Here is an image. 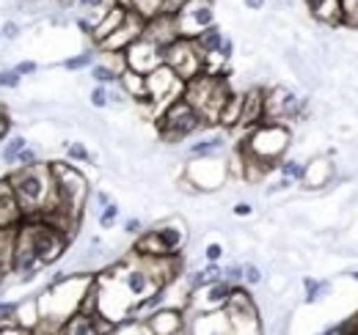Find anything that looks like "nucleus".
I'll use <instances>...</instances> for the list:
<instances>
[{
    "label": "nucleus",
    "mask_w": 358,
    "mask_h": 335,
    "mask_svg": "<svg viewBox=\"0 0 358 335\" xmlns=\"http://www.w3.org/2000/svg\"><path fill=\"white\" fill-rule=\"evenodd\" d=\"M8 184L14 187V195L22 207L25 217H39L42 211L52 207L55 190H52V170L50 163H36V165L20 168L6 176Z\"/></svg>",
    "instance_id": "1"
},
{
    "label": "nucleus",
    "mask_w": 358,
    "mask_h": 335,
    "mask_svg": "<svg viewBox=\"0 0 358 335\" xmlns=\"http://www.w3.org/2000/svg\"><path fill=\"white\" fill-rule=\"evenodd\" d=\"M229 96H231V85L226 83L224 75H207V72H201L199 77L187 80L185 91H182V99L190 102L201 113L207 126L218 124V116H221Z\"/></svg>",
    "instance_id": "2"
},
{
    "label": "nucleus",
    "mask_w": 358,
    "mask_h": 335,
    "mask_svg": "<svg viewBox=\"0 0 358 335\" xmlns=\"http://www.w3.org/2000/svg\"><path fill=\"white\" fill-rule=\"evenodd\" d=\"M50 170H52V190H55V198H52L50 209H61L75 214V217H83V209L89 204L91 193L89 179L69 163H50Z\"/></svg>",
    "instance_id": "3"
},
{
    "label": "nucleus",
    "mask_w": 358,
    "mask_h": 335,
    "mask_svg": "<svg viewBox=\"0 0 358 335\" xmlns=\"http://www.w3.org/2000/svg\"><path fill=\"white\" fill-rule=\"evenodd\" d=\"M289 129L281 124H259L254 126L248 135H245V140L240 143V151H243V157H251V160H257V163H265L268 168H275L281 160H284V151L289 149Z\"/></svg>",
    "instance_id": "4"
},
{
    "label": "nucleus",
    "mask_w": 358,
    "mask_h": 335,
    "mask_svg": "<svg viewBox=\"0 0 358 335\" xmlns=\"http://www.w3.org/2000/svg\"><path fill=\"white\" fill-rule=\"evenodd\" d=\"M207 121L201 119V113L185 102L179 96L177 102H171L160 116H157V129H160V137L166 143H179V140H187L190 135H196L199 129H204Z\"/></svg>",
    "instance_id": "5"
},
{
    "label": "nucleus",
    "mask_w": 358,
    "mask_h": 335,
    "mask_svg": "<svg viewBox=\"0 0 358 335\" xmlns=\"http://www.w3.org/2000/svg\"><path fill=\"white\" fill-rule=\"evenodd\" d=\"M163 64L177 75L182 83H187V80H193V77H199L204 72V52L199 50V44L193 39L179 36L177 42L166 47Z\"/></svg>",
    "instance_id": "6"
},
{
    "label": "nucleus",
    "mask_w": 358,
    "mask_h": 335,
    "mask_svg": "<svg viewBox=\"0 0 358 335\" xmlns=\"http://www.w3.org/2000/svg\"><path fill=\"white\" fill-rule=\"evenodd\" d=\"M146 88H149V102L146 105L160 116L171 102H177L179 96H182L185 83L163 64V66H157L155 72L146 75Z\"/></svg>",
    "instance_id": "7"
},
{
    "label": "nucleus",
    "mask_w": 358,
    "mask_h": 335,
    "mask_svg": "<svg viewBox=\"0 0 358 335\" xmlns=\"http://www.w3.org/2000/svg\"><path fill=\"white\" fill-rule=\"evenodd\" d=\"M174 17H177L179 36H185V39H196L207 28L218 25L215 22V0H187Z\"/></svg>",
    "instance_id": "8"
},
{
    "label": "nucleus",
    "mask_w": 358,
    "mask_h": 335,
    "mask_svg": "<svg viewBox=\"0 0 358 335\" xmlns=\"http://www.w3.org/2000/svg\"><path fill=\"white\" fill-rule=\"evenodd\" d=\"M185 173H187L185 179H187L199 193H204V190H218L226 181V176H229L226 163L215 160V154H213V157H190Z\"/></svg>",
    "instance_id": "9"
},
{
    "label": "nucleus",
    "mask_w": 358,
    "mask_h": 335,
    "mask_svg": "<svg viewBox=\"0 0 358 335\" xmlns=\"http://www.w3.org/2000/svg\"><path fill=\"white\" fill-rule=\"evenodd\" d=\"M163 58H166V50L160 44L149 42V39H135L127 50H124V61H127V69H133L138 75H149L155 72L157 66H163Z\"/></svg>",
    "instance_id": "10"
},
{
    "label": "nucleus",
    "mask_w": 358,
    "mask_h": 335,
    "mask_svg": "<svg viewBox=\"0 0 358 335\" xmlns=\"http://www.w3.org/2000/svg\"><path fill=\"white\" fill-rule=\"evenodd\" d=\"M143 25H146V20L143 17H138L135 11L127 8V17L122 20V25L105 39V42L96 44V50H110V52H124L135 39H141V34H143Z\"/></svg>",
    "instance_id": "11"
},
{
    "label": "nucleus",
    "mask_w": 358,
    "mask_h": 335,
    "mask_svg": "<svg viewBox=\"0 0 358 335\" xmlns=\"http://www.w3.org/2000/svg\"><path fill=\"white\" fill-rule=\"evenodd\" d=\"M113 330H116V325L108 322L105 316L89 313V311H78L64 322L58 335H110Z\"/></svg>",
    "instance_id": "12"
},
{
    "label": "nucleus",
    "mask_w": 358,
    "mask_h": 335,
    "mask_svg": "<svg viewBox=\"0 0 358 335\" xmlns=\"http://www.w3.org/2000/svg\"><path fill=\"white\" fill-rule=\"evenodd\" d=\"M141 36H143V39H149V42L160 44V47L166 50L169 44H174L179 39L177 17H174V14H157V17L146 20V25H143V34H141Z\"/></svg>",
    "instance_id": "13"
},
{
    "label": "nucleus",
    "mask_w": 358,
    "mask_h": 335,
    "mask_svg": "<svg viewBox=\"0 0 358 335\" xmlns=\"http://www.w3.org/2000/svg\"><path fill=\"white\" fill-rule=\"evenodd\" d=\"M149 335H179L185 330V316L179 308H157L149 322H146Z\"/></svg>",
    "instance_id": "14"
},
{
    "label": "nucleus",
    "mask_w": 358,
    "mask_h": 335,
    "mask_svg": "<svg viewBox=\"0 0 358 335\" xmlns=\"http://www.w3.org/2000/svg\"><path fill=\"white\" fill-rule=\"evenodd\" d=\"M265 121V88L259 85H251L245 94H243V116H240V126H259Z\"/></svg>",
    "instance_id": "15"
},
{
    "label": "nucleus",
    "mask_w": 358,
    "mask_h": 335,
    "mask_svg": "<svg viewBox=\"0 0 358 335\" xmlns=\"http://www.w3.org/2000/svg\"><path fill=\"white\" fill-rule=\"evenodd\" d=\"M22 220H25V214L14 195V187L8 184V179H0V228L20 225Z\"/></svg>",
    "instance_id": "16"
},
{
    "label": "nucleus",
    "mask_w": 358,
    "mask_h": 335,
    "mask_svg": "<svg viewBox=\"0 0 358 335\" xmlns=\"http://www.w3.org/2000/svg\"><path fill=\"white\" fill-rule=\"evenodd\" d=\"M303 6L312 14L314 22H320V25H339V22H345L342 0H303Z\"/></svg>",
    "instance_id": "17"
},
{
    "label": "nucleus",
    "mask_w": 358,
    "mask_h": 335,
    "mask_svg": "<svg viewBox=\"0 0 358 335\" xmlns=\"http://www.w3.org/2000/svg\"><path fill=\"white\" fill-rule=\"evenodd\" d=\"M334 176V165L328 157H314L303 168V187L317 190V187H325V181Z\"/></svg>",
    "instance_id": "18"
},
{
    "label": "nucleus",
    "mask_w": 358,
    "mask_h": 335,
    "mask_svg": "<svg viewBox=\"0 0 358 335\" xmlns=\"http://www.w3.org/2000/svg\"><path fill=\"white\" fill-rule=\"evenodd\" d=\"M124 17H127V6L116 3V6H113V8H110V11L96 22V31H94V36H91V39H94L96 44L105 42V39H108L119 25H122V20H124Z\"/></svg>",
    "instance_id": "19"
},
{
    "label": "nucleus",
    "mask_w": 358,
    "mask_h": 335,
    "mask_svg": "<svg viewBox=\"0 0 358 335\" xmlns=\"http://www.w3.org/2000/svg\"><path fill=\"white\" fill-rule=\"evenodd\" d=\"M119 85L122 91L135 99V102H149V88H146V75H138L133 69H124L122 77H119Z\"/></svg>",
    "instance_id": "20"
},
{
    "label": "nucleus",
    "mask_w": 358,
    "mask_h": 335,
    "mask_svg": "<svg viewBox=\"0 0 358 335\" xmlns=\"http://www.w3.org/2000/svg\"><path fill=\"white\" fill-rule=\"evenodd\" d=\"M14 245H17V225H11V228H0V278H3L6 272H11Z\"/></svg>",
    "instance_id": "21"
},
{
    "label": "nucleus",
    "mask_w": 358,
    "mask_h": 335,
    "mask_svg": "<svg viewBox=\"0 0 358 335\" xmlns=\"http://www.w3.org/2000/svg\"><path fill=\"white\" fill-rule=\"evenodd\" d=\"M240 116H243V94H234L226 99L224 110L218 116V124L221 126H240Z\"/></svg>",
    "instance_id": "22"
},
{
    "label": "nucleus",
    "mask_w": 358,
    "mask_h": 335,
    "mask_svg": "<svg viewBox=\"0 0 358 335\" xmlns=\"http://www.w3.org/2000/svg\"><path fill=\"white\" fill-rule=\"evenodd\" d=\"M119 0H75V8H80V14H86L89 20L99 22Z\"/></svg>",
    "instance_id": "23"
},
{
    "label": "nucleus",
    "mask_w": 358,
    "mask_h": 335,
    "mask_svg": "<svg viewBox=\"0 0 358 335\" xmlns=\"http://www.w3.org/2000/svg\"><path fill=\"white\" fill-rule=\"evenodd\" d=\"M224 36H226L224 31H221L218 25H213V28H207L204 34H199L193 42L199 44V50H201V52H204V58H207V55H213V52H218V50H221Z\"/></svg>",
    "instance_id": "24"
},
{
    "label": "nucleus",
    "mask_w": 358,
    "mask_h": 335,
    "mask_svg": "<svg viewBox=\"0 0 358 335\" xmlns=\"http://www.w3.org/2000/svg\"><path fill=\"white\" fill-rule=\"evenodd\" d=\"M119 3H122V6H127L130 11H135L138 17L152 20V17L163 14V3H166V0H119Z\"/></svg>",
    "instance_id": "25"
},
{
    "label": "nucleus",
    "mask_w": 358,
    "mask_h": 335,
    "mask_svg": "<svg viewBox=\"0 0 358 335\" xmlns=\"http://www.w3.org/2000/svg\"><path fill=\"white\" fill-rule=\"evenodd\" d=\"M224 149V137L221 135H213V137H204V140H196L190 146V157H213L215 151Z\"/></svg>",
    "instance_id": "26"
},
{
    "label": "nucleus",
    "mask_w": 358,
    "mask_h": 335,
    "mask_svg": "<svg viewBox=\"0 0 358 335\" xmlns=\"http://www.w3.org/2000/svg\"><path fill=\"white\" fill-rule=\"evenodd\" d=\"M91 77H94V83H99V85H113V83H119V72L116 69H110L105 61H94L91 64Z\"/></svg>",
    "instance_id": "27"
},
{
    "label": "nucleus",
    "mask_w": 358,
    "mask_h": 335,
    "mask_svg": "<svg viewBox=\"0 0 358 335\" xmlns=\"http://www.w3.org/2000/svg\"><path fill=\"white\" fill-rule=\"evenodd\" d=\"M25 146H28V143H25V137H20V135L8 137V143L3 146V154H0V160H3L6 165H17V154H20Z\"/></svg>",
    "instance_id": "28"
},
{
    "label": "nucleus",
    "mask_w": 358,
    "mask_h": 335,
    "mask_svg": "<svg viewBox=\"0 0 358 335\" xmlns=\"http://www.w3.org/2000/svg\"><path fill=\"white\" fill-rule=\"evenodd\" d=\"M94 58H96V52H94V50H83V52H78V55L66 58V61H64V69H69V72L86 69V66H91V64H94Z\"/></svg>",
    "instance_id": "29"
},
{
    "label": "nucleus",
    "mask_w": 358,
    "mask_h": 335,
    "mask_svg": "<svg viewBox=\"0 0 358 335\" xmlns=\"http://www.w3.org/2000/svg\"><path fill=\"white\" fill-rule=\"evenodd\" d=\"M278 168H281V176H284V179H289V181H303V168H306V163H298V160H281Z\"/></svg>",
    "instance_id": "30"
},
{
    "label": "nucleus",
    "mask_w": 358,
    "mask_h": 335,
    "mask_svg": "<svg viewBox=\"0 0 358 335\" xmlns=\"http://www.w3.org/2000/svg\"><path fill=\"white\" fill-rule=\"evenodd\" d=\"M66 160L69 163H94V157H91V151L83 146V143H66Z\"/></svg>",
    "instance_id": "31"
},
{
    "label": "nucleus",
    "mask_w": 358,
    "mask_h": 335,
    "mask_svg": "<svg viewBox=\"0 0 358 335\" xmlns=\"http://www.w3.org/2000/svg\"><path fill=\"white\" fill-rule=\"evenodd\" d=\"M89 102L96 107V110H102V107H108L110 102H108V85H94L91 88V94H89Z\"/></svg>",
    "instance_id": "32"
},
{
    "label": "nucleus",
    "mask_w": 358,
    "mask_h": 335,
    "mask_svg": "<svg viewBox=\"0 0 358 335\" xmlns=\"http://www.w3.org/2000/svg\"><path fill=\"white\" fill-rule=\"evenodd\" d=\"M36 163H42V160H39V149H36V146H25V149L17 154V165L20 168L36 165Z\"/></svg>",
    "instance_id": "33"
},
{
    "label": "nucleus",
    "mask_w": 358,
    "mask_h": 335,
    "mask_svg": "<svg viewBox=\"0 0 358 335\" xmlns=\"http://www.w3.org/2000/svg\"><path fill=\"white\" fill-rule=\"evenodd\" d=\"M243 283L245 286H259L262 283V269L257 264H243Z\"/></svg>",
    "instance_id": "34"
},
{
    "label": "nucleus",
    "mask_w": 358,
    "mask_h": 335,
    "mask_svg": "<svg viewBox=\"0 0 358 335\" xmlns=\"http://www.w3.org/2000/svg\"><path fill=\"white\" fill-rule=\"evenodd\" d=\"M116 217H119V207L116 204H108L105 209H99V228H113L116 225Z\"/></svg>",
    "instance_id": "35"
},
{
    "label": "nucleus",
    "mask_w": 358,
    "mask_h": 335,
    "mask_svg": "<svg viewBox=\"0 0 358 335\" xmlns=\"http://www.w3.org/2000/svg\"><path fill=\"white\" fill-rule=\"evenodd\" d=\"M20 75H17V69H0V88H20Z\"/></svg>",
    "instance_id": "36"
},
{
    "label": "nucleus",
    "mask_w": 358,
    "mask_h": 335,
    "mask_svg": "<svg viewBox=\"0 0 358 335\" xmlns=\"http://www.w3.org/2000/svg\"><path fill=\"white\" fill-rule=\"evenodd\" d=\"M224 281H229L231 286H243V264H229L224 269Z\"/></svg>",
    "instance_id": "37"
},
{
    "label": "nucleus",
    "mask_w": 358,
    "mask_h": 335,
    "mask_svg": "<svg viewBox=\"0 0 358 335\" xmlns=\"http://www.w3.org/2000/svg\"><path fill=\"white\" fill-rule=\"evenodd\" d=\"M20 22L17 20H3V25H0V34H3V39H17L20 36Z\"/></svg>",
    "instance_id": "38"
},
{
    "label": "nucleus",
    "mask_w": 358,
    "mask_h": 335,
    "mask_svg": "<svg viewBox=\"0 0 358 335\" xmlns=\"http://www.w3.org/2000/svg\"><path fill=\"white\" fill-rule=\"evenodd\" d=\"M14 69H17V75H20V77H28V75H36V72H39V64L25 58V61H20Z\"/></svg>",
    "instance_id": "39"
},
{
    "label": "nucleus",
    "mask_w": 358,
    "mask_h": 335,
    "mask_svg": "<svg viewBox=\"0 0 358 335\" xmlns=\"http://www.w3.org/2000/svg\"><path fill=\"white\" fill-rule=\"evenodd\" d=\"M221 255H224V245H218V242H210L204 248V258L207 261H221Z\"/></svg>",
    "instance_id": "40"
},
{
    "label": "nucleus",
    "mask_w": 358,
    "mask_h": 335,
    "mask_svg": "<svg viewBox=\"0 0 358 335\" xmlns=\"http://www.w3.org/2000/svg\"><path fill=\"white\" fill-rule=\"evenodd\" d=\"M0 335H34V330H25L20 325H0Z\"/></svg>",
    "instance_id": "41"
},
{
    "label": "nucleus",
    "mask_w": 358,
    "mask_h": 335,
    "mask_svg": "<svg viewBox=\"0 0 358 335\" xmlns=\"http://www.w3.org/2000/svg\"><path fill=\"white\" fill-rule=\"evenodd\" d=\"M124 231H127V234H141V231H143V220H138V217H130V220L124 223Z\"/></svg>",
    "instance_id": "42"
},
{
    "label": "nucleus",
    "mask_w": 358,
    "mask_h": 335,
    "mask_svg": "<svg viewBox=\"0 0 358 335\" xmlns=\"http://www.w3.org/2000/svg\"><path fill=\"white\" fill-rule=\"evenodd\" d=\"M185 3H187V0H166V3H163V14H177Z\"/></svg>",
    "instance_id": "43"
},
{
    "label": "nucleus",
    "mask_w": 358,
    "mask_h": 335,
    "mask_svg": "<svg viewBox=\"0 0 358 335\" xmlns=\"http://www.w3.org/2000/svg\"><path fill=\"white\" fill-rule=\"evenodd\" d=\"M94 204H96V209H105V207H108V204H113V201H110V195H108L105 190H99V193L94 195Z\"/></svg>",
    "instance_id": "44"
},
{
    "label": "nucleus",
    "mask_w": 358,
    "mask_h": 335,
    "mask_svg": "<svg viewBox=\"0 0 358 335\" xmlns=\"http://www.w3.org/2000/svg\"><path fill=\"white\" fill-rule=\"evenodd\" d=\"M243 6H245L248 11H262V8L268 6V0H243Z\"/></svg>",
    "instance_id": "45"
},
{
    "label": "nucleus",
    "mask_w": 358,
    "mask_h": 335,
    "mask_svg": "<svg viewBox=\"0 0 358 335\" xmlns=\"http://www.w3.org/2000/svg\"><path fill=\"white\" fill-rule=\"evenodd\" d=\"M251 204H234V214H237V217H248V214H251Z\"/></svg>",
    "instance_id": "46"
},
{
    "label": "nucleus",
    "mask_w": 358,
    "mask_h": 335,
    "mask_svg": "<svg viewBox=\"0 0 358 335\" xmlns=\"http://www.w3.org/2000/svg\"><path fill=\"white\" fill-rule=\"evenodd\" d=\"M353 278H356V281H358V272H353Z\"/></svg>",
    "instance_id": "47"
},
{
    "label": "nucleus",
    "mask_w": 358,
    "mask_h": 335,
    "mask_svg": "<svg viewBox=\"0 0 358 335\" xmlns=\"http://www.w3.org/2000/svg\"><path fill=\"white\" fill-rule=\"evenodd\" d=\"M52 3H61V0H52Z\"/></svg>",
    "instance_id": "48"
},
{
    "label": "nucleus",
    "mask_w": 358,
    "mask_h": 335,
    "mask_svg": "<svg viewBox=\"0 0 358 335\" xmlns=\"http://www.w3.org/2000/svg\"><path fill=\"white\" fill-rule=\"evenodd\" d=\"M0 39H3V34H0Z\"/></svg>",
    "instance_id": "49"
}]
</instances>
